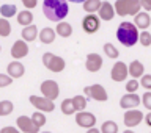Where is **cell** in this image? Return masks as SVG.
Listing matches in <instances>:
<instances>
[{
  "label": "cell",
  "mask_w": 151,
  "mask_h": 133,
  "mask_svg": "<svg viewBox=\"0 0 151 133\" xmlns=\"http://www.w3.org/2000/svg\"><path fill=\"white\" fill-rule=\"evenodd\" d=\"M42 13L50 22H61L69 13L68 0H44Z\"/></svg>",
  "instance_id": "obj_1"
},
{
  "label": "cell",
  "mask_w": 151,
  "mask_h": 133,
  "mask_svg": "<svg viewBox=\"0 0 151 133\" xmlns=\"http://www.w3.org/2000/svg\"><path fill=\"white\" fill-rule=\"evenodd\" d=\"M116 38L124 47H132L140 38L139 27L134 22H121L116 30Z\"/></svg>",
  "instance_id": "obj_2"
},
{
  "label": "cell",
  "mask_w": 151,
  "mask_h": 133,
  "mask_svg": "<svg viewBox=\"0 0 151 133\" xmlns=\"http://www.w3.org/2000/svg\"><path fill=\"white\" fill-rule=\"evenodd\" d=\"M142 6V0H116L115 2V11L118 16L124 17V16H135L140 13Z\"/></svg>",
  "instance_id": "obj_3"
},
{
  "label": "cell",
  "mask_w": 151,
  "mask_h": 133,
  "mask_svg": "<svg viewBox=\"0 0 151 133\" xmlns=\"http://www.w3.org/2000/svg\"><path fill=\"white\" fill-rule=\"evenodd\" d=\"M42 64L46 66L50 72H61L65 69V60L58 55H54L50 52H46L42 55Z\"/></svg>",
  "instance_id": "obj_4"
},
{
  "label": "cell",
  "mask_w": 151,
  "mask_h": 133,
  "mask_svg": "<svg viewBox=\"0 0 151 133\" xmlns=\"http://www.w3.org/2000/svg\"><path fill=\"white\" fill-rule=\"evenodd\" d=\"M83 92L88 99H93V100H98V102H106L109 96L106 92V88L101 86V85H91V86H85L83 88Z\"/></svg>",
  "instance_id": "obj_5"
},
{
  "label": "cell",
  "mask_w": 151,
  "mask_h": 133,
  "mask_svg": "<svg viewBox=\"0 0 151 133\" xmlns=\"http://www.w3.org/2000/svg\"><path fill=\"white\" fill-rule=\"evenodd\" d=\"M99 23H101V17L96 16L94 13H88L82 19V28L88 35H93V33H96L99 30Z\"/></svg>",
  "instance_id": "obj_6"
},
{
  "label": "cell",
  "mask_w": 151,
  "mask_h": 133,
  "mask_svg": "<svg viewBox=\"0 0 151 133\" xmlns=\"http://www.w3.org/2000/svg\"><path fill=\"white\" fill-rule=\"evenodd\" d=\"M30 103L36 108V110L44 111V113H52V111L55 110L54 100H50V99H47V97H44V96H41V97L30 96Z\"/></svg>",
  "instance_id": "obj_7"
},
{
  "label": "cell",
  "mask_w": 151,
  "mask_h": 133,
  "mask_svg": "<svg viewBox=\"0 0 151 133\" xmlns=\"http://www.w3.org/2000/svg\"><path fill=\"white\" fill-rule=\"evenodd\" d=\"M41 92L42 96L50 99V100H55L60 94V88H58V83L55 80H44L41 83Z\"/></svg>",
  "instance_id": "obj_8"
},
{
  "label": "cell",
  "mask_w": 151,
  "mask_h": 133,
  "mask_svg": "<svg viewBox=\"0 0 151 133\" xmlns=\"http://www.w3.org/2000/svg\"><path fill=\"white\" fill-rule=\"evenodd\" d=\"M127 75H129V66H126V63H123V61H116L110 70L112 80L113 82H123V80H126Z\"/></svg>",
  "instance_id": "obj_9"
},
{
  "label": "cell",
  "mask_w": 151,
  "mask_h": 133,
  "mask_svg": "<svg viewBox=\"0 0 151 133\" xmlns=\"http://www.w3.org/2000/svg\"><path fill=\"white\" fill-rule=\"evenodd\" d=\"M123 121H124V125L126 127H135V125H139L142 121H145V115L140 110L132 108V110H126Z\"/></svg>",
  "instance_id": "obj_10"
},
{
  "label": "cell",
  "mask_w": 151,
  "mask_h": 133,
  "mask_svg": "<svg viewBox=\"0 0 151 133\" xmlns=\"http://www.w3.org/2000/svg\"><path fill=\"white\" fill-rule=\"evenodd\" d=\"M16 125H17V129L24 133H38L41 129V127H38L35 122H33L32 117H27V116H19L17 121H16Z\"/></svg>",
  "instance_id": "obj_11"
},
{
  "label": "cell",
  "mask_w": 151,
  "mask_h": 133,
  "mask_svg": "<svg viewBox=\"0 0 151 133\" xmlns=\"http://www.w3.org/2000/svg\"><path fill=\"white\" fill-rule=\"evenodd\" d=\"M76 124L82 129H91L96 124V117H94L93 113H88V111H79L76 115Z\"/></svg>",
  "instance_id": "obj_12"
},
{
  "label": "cell",
  "mask_w": 151,
  "mask_h": 133,
  "mask_svg": "<svg viewBox=\"0 0 151 133\" xmlns=\"http://www.w3.org/2000/svg\"><path fill=\"white\" fill-rule=\"evenodd\" d=\"M140 102H142V99L135 92H127L120 99V107L124 108V110H132V108L139 107Z\"/></svg>",
  "instance_id": "obj_13"
},
{
  "label": "cell",
  "mask_w": 151,
  "mask_h": 133,
  "mask_svg": "<svg viewBox=\"0 0 151 133\" xmlns=\"http://www.w3.org/2000/svg\"><path fill=\"white\" fill-rule=\"evenodd\" d=\"M11 55H13V58H16V60H21V58H24V56H27L28 55L27 41L25 39H17L11 47Z\"/></svg>",
  "instance_id": "obj_14"
},
{
  "label": "cell",
  "mask_w": 151,
  "mask_h": 133,
  "mask_svg": "<svg viewBox=\"0 0 151 133\" xmlns=\"http://www.w3.org/2000/svg\"><path fill=\"white\" fill-rule=\"evenodd\" d=\"M85 68H87L88 72H98V70L102 68V58H101V55L90 53L87 56V61H85Z\"/></svg>",
  "instance_id": "obj_15"
},
{
  "label": "cell",
  "mask_w": 151,
  "mask_h": 133,
  "mask_svg": "<svg viewBox=\"0 0 151 133\" xmlns=\"http://www.w3.org/2000/svg\"><path fill=\"white\" fill-rule=\"evenodd\" d=\"M99 17L102 19V21H112L113 17H115V14H116V11H115V6L110 3V2H102V5H101V9H99Z\"/></svg>",
  "instance_id": "obj_16"
},
{
  "label": "cell",
  "mask_w": 151,
  "mask_h": 133,
  "mask_svg": "<svg viewBox=\"0 0 151 133\" xmlns=\"http://www.w3.org/2000/svg\"><path fill=\"white\" fill-rule=\"evenodd\" d=\"M24 70H25V68H24V64L19 60L13 61V63H9L6 66V72L11 75L13 78H21L24 75Z\"/></svg>",
  "instance_id": "obj_17"
},
{
  "label": "cell",
  "mask_w": 151,
  "mask_h": 133,
  "mask_svg": "<svg viewBox=\"0 0 151 133\" xmlns=\"http://www.w3.org/2000/svg\"><path fill=\"white\" fill-rule=\"evenodd\" d=\"M134 23L140 28V30H146V28L150 27V23H151V16L148 14V11H140L139 14H135L134 16Z\"/></svg>",
  "instance_id": "obj_18"
},
{
  "label": "cell",
  "mask_w": 151,
  "mask_h": 133,
  "mask_svg": "<svg viewBox=\"0 0 151 133\" xmlns=\"http://www.w3.org/2000/svg\"><path fill=\"white\" fill-rule=\"evenodd\" d=\"M129 75L132 78H142L145 75V66L139 60H134L129 64Z\"/></svg>",
  "instance_id": "obj_19"
},
{
  "label": "cell",
  "mask_w": 151,
  "mask_h": 133,
  "mask_svg": "<svg viewBox=\"0 0 151 133\" xmlns=\"http://www.w3.org/2000/svg\"><path fill=\"white\" fill-rule=\"evenodd\" d=\"M55 36H57V30H54V28H42V30L40 31V41L42 42V44H52V42L55 41Z\"/></svg>",
  "instance_id": "obj_20"
},
{
  "label": "cell",
  "mask_w": 151,
  "mask_h": 133,
  "mask_svg": "<svg viewBox=\"0 0 151 133\" xmlns=\"http://www.w3.org/2000/svg\"><path fill=\"white\" fill-rule=\"evenodd\" d=\"M57 35L61 36V38H69L73 35V27H71V23L61 21V22H57Z\"/></svg>",
  "instance_id": "obj_21"
},
{
  "label": "cell",
  "mask_w": 151,
  "mask_h": 133,
  "mask_svg": "<svg viewBox=\"0 0 151 133\" xmlns=\"http://www.w3.org/2000/svg\"><path fill=\"white\" fill-rule=\"evenodd\" d=\"M21 35H22V39H25L27 42H32V41H35L36 36H38V28L33 25V23L32 25H27V27H24Z\"/></svg>",
  "instance_id": "obj_22"
},
{
  "label": "cell",
  "mask_w": 151,
  "mask_h": 133,
  "mask_svg": "<svg viewBox=\"0 0 151 133\" xmlns=\"http://www.w3.org/2000/svg\"><path fill=\"white\" fill-rule=\"evenodd\" d=\"M33 22V14L30 9H24V11H19L17 13V23L22 27H27V25H32Z\"/></svg>",
  "instance_id": "obj_23"
},
{
  "label": "cell",
  "mask_w": 151,
  "mask_h": 133,
  "mask_svg": "<svg viewBox=\"0 0 151 133\" xmlns=\"http://www.w3.org/2000/svg\"><path fill=\"white\" fill-rule=\"evenodd\" d=\"M0 14H2V17H13L17 14V8L16 5H11V3H5L0 6Z\"/></svg>",
  "instance_id": "obj_24"
},
{
  "label": "cell",
  "mask_w": 151,
  "mask_h": 133,
  "mask_svg": "<svg viewBox=\"0 0 151 133\" xmlns=\"http://www.w3.org/2000/svg\"><path fill=\"white\" fill-rule=\"evenodd\" d=\"M60 108H61V113L63 115H74L76 111V105H74V100L73 99H65L63 102H61V105H60Z\"/></svg>",
  "instance_id": "obj_25"
},
{
  "label": "cell",
  "mask_w": 151,
  "mask_h": 133,
  "mask_svg": "<svg viewBox=\"0 0 151 133\" xmlns=\"http://www.w3.org/2000/svg\"><path fill=\"white\" fill-rule=\"evenodd\" d=\"M101 0H87V2H83V9L87 13H96L101 9Z\"/></svg>",
  "instance_id": "obj_26"
},
{
  "label": "cell",
  "mask_w": 151,
  "mask_h": 133,
  "mask_svg": "<svg viewBox=\"0 0 151 133\" xmlns=\"http://www.w3.org/2000/svg\"><path fill=\"white\" fill-rule=\"evenodd\" d=\"M104 53H106L109 58H118L120 56V52H118V49L113 44H110V42H107V44H104Z\"/></svg>",
  "instance_id": "obj_27"
},
{
  "label": "cell",
  "mask_w": 151,
  "mask_h": 133,
  "mask_svg": "<svg viewBox=\"0 0 151 133\" xmlns=\"http://www.w3.org/2000/svg\"><path fill=\"white\" fill-rule=\"evenodd\" d=\"M9 33H11V25H9L6 17H2L0 19V36L6 38V36H9Z\"/></svg>",
  "instance_id": "obj_28"
},
{
  "label": "cell",
  "mask_w": 151,
  "mask_h": 133,
  "mask_svg": "<svg viewBox=\"0 0 151 133\" xmlns=\"http://www.w3.org/2000/svg\"><path fill=\"white\" fill-rule=\"evenodd\" d=\"M101 132L102 133H118V124L113 121H106L101 125Z\"/></svg>",
  "instance_id": "obj_29"
},
{
  "label": "cell",
  "mask_w": 151,
  "mask_h": 133,
  "mask_svg": "<svg viewBox=\"0 0 151 133\" xmlns=\"http://www.w3.org/2000/svg\"><path fill=\"white\" fill-rule=\"evenodd\" d=\"M13 110H14L13 102H9V100L0 102V116H8L9 113H13Z\"/></svg>",
  "instance_id": "obj_30"
},
{
  "label": "cell",
  "mask_w": 151,
  "mask_h": 133,
  "mask_svg": "<svg viewBox=\"0 0 151 133\" xmlns=\"http://www.w3.org/2000/svg\"><path fill=\"white\" fill-rule=\"evenodd\" d=\"M32 119H33V122H35L38 127H42V125H44L46 122H47L46 116H44V111H40V110H36L35 113H33Z\"/></svg>",
  "instance_id": "obj_31"
},
{
  "label": "cell",
  "mask_w": 151,
  "mask_h": 133,
  "mask_svg": "<svg viewBox=\"0 0 151 133\" xmlns=\"http://www.w3.org/2000/svg\"><path fill=\"white\" fill-rule=\"evenodd\" d=\"M74 100V105H76V110L77 111H83L85 107H87V97L85 96H76L73 97Z\"/></svg>",
  "instance_id": "obj_32"
},
{
  "label": "cell",
  "mask_w": 151,
  "mask_h": 133,
  "mask_svg": "<svg viewBox=\"0 0 151 133\" xmlns=\"http://www.w3.org/2000/svg\"><path fill=\"white\" fill-rule=\"evenodd\" d=\"M139 42L143 47H150L151 46V33L150 31H146V30H143L140 33V38H139Z\"/></svg>",
  "instance_id": "obj_33"
},
{
  "label": "cell",
  "mask_w": 151,
  "mask_h": 133,
  "mask_svg": "<svg viewBox=\"0 0 151 133\" xmlns=\"http://www.w3.org/2000/svg\"><path fill=\"white\" fill-rule=\"evenodd\" d=\"M13 83V77L9 74H0V88H5Z\"/></svg>",
  "instance_id": "obj_34"
},
{
  "label": "cell",
  "mask_w": 151,
  "mask_h": 133,
  "mask_svg": "<svg viewBox=\"0 0 151 133\" xmlns=\"http://www.w3.org/2000/svg\"><path fill=\"white\" fill-rule=\"evenodd\" d=\"M137 89H139V80H137V78L129 80V82L126 83V91L127 92H135Z\"/></svg>",
  "instance_id": "obj_35"
},
{
  "label": "cell",
  "mask_w": 151,
  "mask_h": 133,
  "mask_svg": "<svg viewBox=\"0 0 151 133\" xmlns=\"http://www.w3.org/2000/svg\"><path fill=\"white\" fill-rule=\"evenodd\" d=\"M140 85H142V88H145L146 91H151V74L150 75H143L140 80Z\"/></svg>",
  "instance_id": "obj_36"
},
{
  "label": "cell",
  "mask_w": 151,
  "mask_h": 133,
  "mask_svg": "<svg viewBox=\"0 0 151 133\" xmlns=\"http://www.w3.org/2000/svg\"><path fill=\"white\" fill-rule=\"evenodd\" d=\"M142 103H143V107L146 108V110L151 111V92H145L143 97H142Z\"/></svg>",
  "instance_id": "obj_37"
},
{
  "label": "cell",
  "mask_w": 151,
  "mask_h": 133,
  "mask_svg": "<svg viewBox=\"0 0 151 133\" xmlns=\"http://www.w3.org/2000/svg\"><path fill=\"white\" fill-rule=\"evenodd\" d=\"M21 2L24 3V6H25L27 9H32L38 5V0H21Z\"/></svg>",
  "instance_id": "obj_38"
},
{
  "label": "cell",
  "mask_w": 151,
  "mask_h": 133,
  "mask_svg": "<svg viewBox=\"0 0 151 133\" xmlns=\"http://www.w3.org/2000/svg\"><path fill=\"white\" fill-rule=\"evenodd\" d=\"M0 133H21V130L14 129V127H3V129L0 130Z\"/></svg>",
  "instance_id": "obj_39"
},
{
  "label": "cell",
  "mask_w": 151,
  "mask_h": 133,
  "mask_svg": "<svg viewBox=\"0 0 151 133\" xmlns=\"http://www.w3.org/2000/svg\"><path fill=\"white\" fill-rule=\"evenodd\" d=\"M142 6L145 11H151V0H142Z\"/></svg>",
  "instance_id": "obj_40"
},
{
  "label": "cell",
  "mask_w": 151,
  "mask_h": 133,
  "mask_svg": "<svg viewBox=\"0 0 151 133\" xmlns=\"http://www.w3.org/2000/svg\"><path fill=\"white\" fill-rule=\"evenodd\" d=\"M87 133H102L101 129H96V127H91V129H87Z\"/></svg>",
  "instance_id": "obj_41"
},
{
  "label": "cell",
  "mask_w": 151,
  "mask_h": 133,
  "mask_svg": "<svg viewBox=\"0 0 151 133\" xmlns=\"http://www.w3.org/2000/svg\"><path fill=\"white\" fill-rule=\"evenodd\" d=\"M145 122H146V125H148V127H151V111L145 116Z\"/></svg>",
  "instance_id": "obj_42"
},
{
  "label": "cell",
  "mask_w": 151,
  "mask_h": 133,
  "mask_svg": "<svg viewBox=\"0 0 151 133\" xmlns=\"http://www.w3.org/2000/svg\"><path fill=\"white\" fill-rule=\"evenodd\" d=\"M68 2H73V3H82V2H87V0H68Z\"/></svg>",
  "instance_id": "obj_43"
},
{
  "label": "cell",
  "mask_w": 151,
  "mask_h": 133,
  "mask_svg": "<svg viewBox=\"0 0 151 133\" xmlns=\"http://www.w3.org/2000/svg\"><path fill=\"white\" fill-rule=\"evenodd\" d=\"M123 133H134L132 130H126V132H123Z\"/></svg>",
  "instance_id": "obj_44"
},
{
  "label": "cell",
  "mask_w": 151,
  "mask_h": 133,
  "mask_svg": "<svg viewBox=\"0 0 151 133\" xmlns=\"http://www.w3.org/2000/svg\"><path fill=\"white\" fill-rule=\"evenodd\" d=\"M41 133H52V132H41Z\"/></svg>",
  "instance_id": "obj_45"
}]
</instances>
